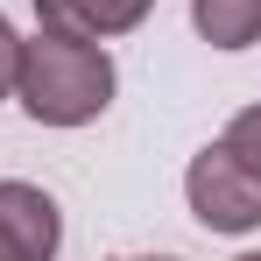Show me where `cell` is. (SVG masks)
Masks as SVG:
<instances>
[{
  "mask_svg": "<svg viewBox=\"0 0 261 261\" xmlns=\"http://www.w3.org/2000/svg\"><path fill=\"white\" fill-rule=\"evenodd\" d=\"M113 57L92 36H71V29H36L21 36V71H14V99L29 106V120L43 127H85L113 106Z\"/></svg>",
  "mask_w": 261,
  "mask_h": 261,
  "instance_id": "cell-1",
  "label": "cell"
},
{
  "mask_svg": "<svg viewBox=\"0 0 261 261\" xmlns=\"http://www.w3.org/2000/svg\"><path fill=\"white\" fill-rule=\"evenodd\" d=\"M184 198H191V219H198L205 233H254V226H261V184L240 170L219 141L191 155Z\"/></svg>",
  "mask_w": 261,
  "mask_h": 261,
  "instance_id": "cell-2",
  "label": "cell"
},
{
  "mask_svg": "<svg viewBox=\"0 0 261 261\" xmlns=\"http://www.w3.org/2000/svg\"><path fill=\"white\" fill-rule=\"evenodd\" d=\"M64 247V212L43 184L7 176L0 184V261H57Z\"/></svg>",
  "mask_w": 261,
  "mask_h": 261,
  "instance_id": "cell-3",
  "label": "cell"
},
{
  "mask_svg": "<svg viewBox=\"0 0 261 261\" xmlns=\"http://www.w3.org/2000/svg\"><path fill=\"white\" fill-rule=\"evenodd\" d=\"M36 14H43V29H71V36L106 43V36L141 29L155 14V0H36Z\"/></svg>",
  "mask_w": 261,
  "mask_h": 261,
  "instance_id": "cell-4",
  "label": "cell"
},
{
  "mask_svg": "<svg viewBox=\"0 0 261 261\" xmlns=\"http://www.w3.org/2000/svg\"><path fill=\"white\" fill-rule=\"evenodd\" d=\"M191 29L212 49H247L261 43V0H191Z\"/></svg>",
  "mask_w": 261,
  "mask_h": 261,
  "instance_id": "cell-5",
  "label": "cell"
},
{
  "mask_svg": "<svg viewBox=\"0 0 261 261\" xmlns=\"http://www.w3.org/2000/svg\"><path fill=\"white\" fill-rule=\"evenodd\" d=\"M219 148H226V155L261 184V106H240V113L226 120V134H219Z\"/></svg>",
  "mask_w": 261,
  "mask_h": 261,
  "instance_id": "cell-6",
  "label": "cell"
},
{
  "mask_svg": "<svg viewBox=\"0 0 261 261\" xmlns=\"http://www.w3.org/2000/svg\"><path fill=\"white\" fill-rule=\"evenodd\" d=\"M14 71H21V29L0 14V99L14 92Z\"/></svg>",
  "mask_w": 261,
  "mask_h": 261,
  "instance_id": "cell-7",
  "label": "cell"
},
{
  "mask_svg": "<svg viewBox=\"0 0 261 261\" xmlns=\"http://www.w3.org/2000/svg\"><path fill=\"white\" fill-rule=\"evenodd\" d=\"M120 261H176V254H120Z\"/></svg>",
  "mask_w": 261,
  "mask_h": 261,
  "instance_id": "cell-8",
  "label": "cell"
},
{
  "mask_svg": "<svg viewBox=\"0 0 261 261\" xmlns=\"http://www.w3.org/2000/svg\"><path fill=\"white\" fill-rule=\"evenodd\" d=\"M233 261H261V254H233Z\"/></svg>",
  "mask_w": 261,
  "mask_h": 261,
  "instance_id": "cell-9",
  "label": "cell"
}]
</instances>
